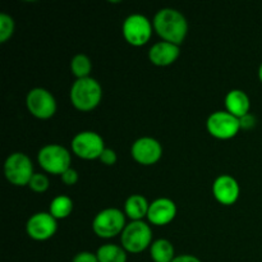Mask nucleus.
<instances>
[{"mask_svg": "<svg viewBox=\"0 0 262 262\" xmlns=\"http://www.w3.org/2000/svg\"><path fill=\"white\" fill-rule=\"evenodd\" d=\"M154 30L163 41L181 45L188 33V22L179 10L163 8L155 14L152 20Z\"/></svg>", "mask_w": 262, "mask_h": 262, "instance_id": "f257e3e1", "label": "nucleus"}, {"mask_svg": "<svg viewBox=\"0 0 262 262\" xmlns=\"http://www.w3.org/2000/svg\"><path fill=\"white\" fill-rule=\"evenodd\" d=\"M71 101L79 112H91L102 99V89L92 77L76 79L71 87Z\"/></svg>", "mask_w": 262, "mask_h": 262, "instance_id": "f03ea898", "label": "nucleus"}, {"mask_svg": "<svg viewBox=\"0 0 262 262\" xmlns=\"http://www.w3.org/2000/svg\"><path fill=\"white\" fill-rule=\"evenodd\" d=\"M125 225V214L115 207L101 210L92 220V230L102 239H110L122 234Z\"/></svg>", "mask_w": 262, "mask_h": 262, "instance_id": "7ed1b4c3", "label": "nucleus"}, {"mask_svg": "<svg viewBox=\"0 0 262 262\" xmlns=\"http://www.w3.org/2000/svg\"><path fill=\"white\" fill-rule=\"evenodd\" d=\"M38 165L43 171L54 176H61L71 168V152L64 146L50 143L41 147L37 154Z\"/></svg>", "mask_w": 262, "mask_h": 262, "instance_id": "20e7f679", "label": "nucleus"}, {"mask_svg": "<svg viewBox=\"0 0 262 262\" xmlns=\"http://www.w3.org/2000/svg\"><path fill=\"white\" fill-rule=\"evenodd\" d=\"M122 247L127 252L141 253L152 245V230L145 222H130L120 234Z\"/></svg>", "mask_w": 262, "mask_h": 262, "instance_id": "39448f33", "label": "nucleus"}, {"mask_svg": "<svg viewBox=\"0 0 262 262\" xmlns=\"http://www.w3.org/2000/svg\"><path fill=\"white\" fill-rule=\"evenodd\" d=\"M4 174L7 181L13 186H28L35 174L32 161L23 152L10 154L4 163Z\"/></svg>", "mask_w": 262, "mask_h": 262, "instance_id": "423d86ee", "label": "nucleus"}, {"mask_svg": "<svg viewBox=\"0 0 262 262\" xmlns=\"http://www.w3.org/2000/svg\"><path fill=\"white\" fill-rule=\"evenodd\" d=\"M154 25L146 15L130 14L124 19L122 26L123 37L129 45L140 48L146 45L152 36Z\"/></svg>", "mask_w": 262, "mask_h": 262, "instance_id": "0eeeda50", "label": "nucleus"}, {"mask_svg": "<svg viewBox=\"0 0 262 262\" xmlns=\"http://www.w3.org/2000/svg\"><path fill=\"white\" fill-rule=\"evenodd\" d=\"M104 138L94 130H83L77 133L72 140V151L74 155L83 160L100 159L105 150Z\"/></svg>", "mask_w": 262, "mask_h": 262, "instance_id": "6e6552de", "label": "nucleus"}, {"mask_svg": "<svg viewBox=\"0 0 262 262\" xmlns=\"http://www.w3.org/2000/svg\"><path fill=\"white\" fill-rule=\"evenodd\" d=\"M207 132L217 140H230L241 130L239 119L227 110H219L209 115L206 120Z\"/></svg>", "mask_w": 262, "mask_h": 262, "instance_id": "1a4fd4ad", "label": "nucleus"}, {"mask_svg": "<svg viewBox=\"0 0 262 262\" xmlns=\"http://www.w3.org/2000/svg\"><path fill=\"white\" fill-rule=\"evenodd\" d=\"M28 112L37 119H50L56 113V100L50 91L42 87H36L28 91L26 96Z\"/></svg>", "mask_w": 262, "mask_h": 262, "instance_id": "9d476101", "label": "nucleus"}, {"mask_svg": "<svg viewBox=\"0 0 262 262\" xmlns=\"http://www.w3.org/2000/svg\"><path fill=\"white\" fill-rule=\"evenodd\" d=\"M58 230L56 219L50 212H36L26 224V232L33 241H48L55 235Z\"/></svg>", "mask_w": 262, "mask_h": 262, "instance_id": "9b49d317", "label": "nucleus"}, {"mask_svg": "<svg viewBox=\"0 0 262 262\" xmlns=\"http://www.w3.org/2000/svg\"><path fill=\"white\" fill-rule=\"evenodd\" d=\"M130 155L141 165L150 166L160 160L163 155V147L155 138L141 137L133 142Z\"/></svg>", "mask_w": 262, "mask_h": 262, "instance_id": "f8f14e48", "label": "nucleus"}, {"mask_svg": "<svg viewBox=\"0 0 262 262\" xmlns=\"http://www.w3.org/2000/svg\"><path fill=\"white\" fill-rule=\"evenodd\" d=\"M212 194L219 204L230 206L239 199L241 187L237 179L228 174H222L212 183Z\"/></svg>", "mask_w": 262, "mask_h": 262, "instance_id": "ddd939ff", "label": "nucleus"}, {"mask_svg": "<svg viewBox=\"0 0 262 262\" xmlns=\"http://www.w3.org/2000/svg\"><path fill=\"white\" fill-rule=\"evenodd\" d=\"M177 216V205L170 199L161 197L150 204L147 219L151 224L163 227L173 222Z\"/></svg>", "mask_w": 262, "mask_h": 262, "instance_id": "4468645a", "label": "nucleus"}, {"mask_svg": "<svg viewBox=\"0 0 262 262\" xmlns=\"http://www.w3.org/2000/svg\"><path fill=\"white\" fill-rule=\"evenodd\" d=\"M181 55V49L178 45H174L166 41H159L154 43L148 50V59L156 67H168L176 63Z\"/></svg>", "mask_w": 262, "mask_h": 262, "instance_id": "2eb2a0df", "label": "nucleus"}, {"mask_svg": "<svg viewBox=\"0 0 262 262\" xmlns=\"http://www.w3.org/2000/svg\"><path fill=\"white\" fill-rule=\"evenodd\" d=\"M225 109L238 119L250 113L251 101L248 95L242 90H232L225 96Z\"/></svg>", "mask_w": 262, "mask_h": 262, "instance_id": "dca6fc26", "label": "nucleus"}, {"mask_svg": "<svg viewBox=\"0 0 262 262\" xmlns=\"http://www.w3.org/2000/svg\"><path fill=\"white\" fill-rule=\"evenodd\" d=\"M150 204L141 194H132L125 200L124 214L132 222H142L143 217H147Z\"/></svg>", "mask_w": 262, "mask_h": 262, "instance_id": "f3484780", "label": "nucleus"}, {"mask_svg": "<svg viewBox=\"0 0 262 262\" xmlns=\"http://www.w3.org/2000/svg\"><path fill=\"white\" fill-rule=\"evenodd\" d=\"M150 256L154 262H171L176 258L174 246L168 239L154 241L150 247Z\"/></svg>", "mask_w": 262, "mask_h": 262, "instance_id": "a211bd4d", "label": "nucleus"}, {"mask_svg": "<svg viewBox=\"0 0 262 262\" xmlns=\"http://www.w3.org/2000/svg\"><path fill=\"white\" fill-rule=\"evenodd\" d=\"M99 262H127V251L122 246L106 245L101 246L96 252Z\"/></svg>", "mask_w": 262, "mask_h": 262, "instance_id": "6ab92c4d", "label": "nucleus"}, {"mask_svg": "<svg viewBox=\"0 0 262 262\" xmlns=\"http://www.w3.org/2000/svg\"><path fill=\"white\" fill-rule=\"evenodd\" d=\"M73 211V201L68 196H56L49 206V212L56 220L66 219Z\"/></svg>", "mask_w": 262, "mask_h": 262, "instance_id": "aec40b11", "label": "nucleus"}, {"mask_svg": "<svg viewBox=\"0 0 262 262\" xmlns=\"http://www.w3.org/2000/svg\"><path fill=\"white\" fill-rule=\"evenodd\" d=\"M71 71L77 79L87 78L92 71V63L84 54H77L71 60Z\"/></svg>", "mask_w": 262, "mask_h": 262, "instance_id": "412c9836", "label": "nucleus"}, {"mask_svg": "<svg viewBox=\"0 0 262 262\" xmlns=\"http://www.w3.org/2000/svg\"><path fill=\"white\" fill-rule=\"evenodd\" d=\"M14 20L7 13L0 14V42L4 43L9 40L14 33Z\"/></svg>", "mask_w": 262, "mask_h": 262, "instance_id": "4be33fe9", "label": "nucleus"}, {"mask_svg": "<svg viewBox=\"0 0 262 262\" xmlns=\"http://www.w3.org/2000/svg\"><path fill=\"white\" fill-rule=\"evenodd\" d=\"M49 186H50V182H49V178L45 176V174H41V173H35L33 177L31 178L30 187L35 193H43L49 189Z\"/></svg>", "mask_w": 262, "mask_h": 262, "instance_id": "5701e85b", "label": "nucleus"}, {"mask_svg": "<svg viewBox=\"0 0 262 262\" xmlns=\"http://www.w3.org/2000/svg\"><path fill=\"white\" fill-rule=\"evenodd\" d=\"M99 160L106 166L115 165V164H117V161H118L117 152H115L114 150H112V148L106 147L104 151H102V154H101V156H100Z\"/></svg>", "mask_w": 262, "mask_h": 262, "instance_id": "b1692460", "label": "nucleus"}, {"mask_svg": "<svg viewBox=\"0 0 262 262\" xmlns=\"http://www.w3.org/2000/svg\"><path fill=\"white\" fill-rule=\"evenodd\" d=\"M60 177H61V181H63V183L66 184V186H69V187L77 184V182H78V179H79L78 171L73 168H69L68 170L64 171Z\"/></svg>", "mask_w": 262, "mask_h": 262, "instance_id": "393cba45", "label": "nucleus"}, {"mask_svg": "<svg viewBox=\"0 0 262 262\" xmlns=\"http://www.w3.org/2000/svg\"><path fill=\"white\" fill-rule=\"evenodd\" d=\"M256 123H257V119H256L255 115H252L251 113L246 114L245 117L239 118L241 129H245V130L252 129V128L256 127Z\"/></svg>", "mask_w": 262, "mask_h": 262, "instance_id": "a878e982", "label": "nucleus"}, {"mask_svg": "<svg viewBox=\"0 0 262 262\" xmlns=\"http://www.w3.org/2000/svg\"><path fill=\"white\" fill-rule=\"evenodd\" d=\"M72 262H99V258H97L96 253L83 251V252L77 253Z\"/></svg>", "mask_w": 262, "mask_h": 262, "instance_id": "bb28decb", "label": "nucleus"}, {"mask_svg": "<svg viewBox=\"0 0 262 262\" xmlns=\"http://www.w3.org/2000/svg\"><path fill=\"white\" fill-rule=\"evenodd\" d=\"M171 262H201L200 258H197L196 256L192 255H181V256H176Z\"/></svg>", "mask_w": 262, "mask_h": 262, "instance_id": "cd10ccee", "label": "nucleus"}, {"mask_svg": "<svg viewBox=\"0 0 262 262\" xmlns=\"http://www.w3.org/2000/svg\"><path fill=\"white\" fill-rule=\"evenodd\" d=\"M258 78H260V81H261V83H262V63H261L260 68H258Z\"/></svg>", "mask_w": 262, "mask_h": 262, "instance_id": "c85d7f7f", "label": "nucleus"}]
</instances>
